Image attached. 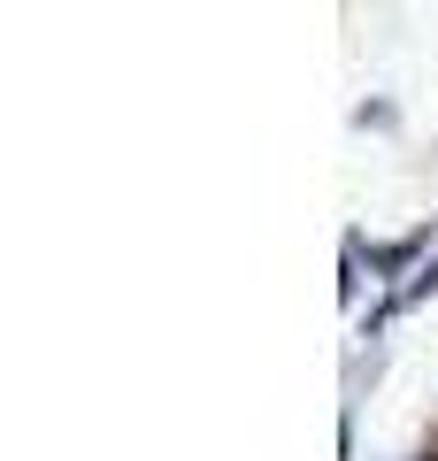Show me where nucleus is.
<instances>
[{
	"mask_svg": "<svg viewBox=\"0 0 438 461\" xmlns=\"http://www.w3.org/2000/svg\"><path fill=\"white\" fill-rule=\"evenodd\" d=\"M423 247H431V230H407L400 247H377V254H370V269H385V277H400V269H407V262H415V254H423Z\"/></svg>",
	"mask_w": 438,
	"mask_h": 461,
	"instance_id": "obj_1",
	"label": "nucleus"
},
{
	"mask_svg": "<svg viewBox=\"0 0 438 461\" xmlns=\"http://www.w3.org/2000/svg\"><path fill=\"white\" fill-rule=\"evenodd\" d=\"M415 461H438V454H415Z\"/></svg>",
	"mask_w": 438,
	"mask_h": 461,
	"instance_id": "obj_2",
	"label": "nucleus"
}]
</instances>
